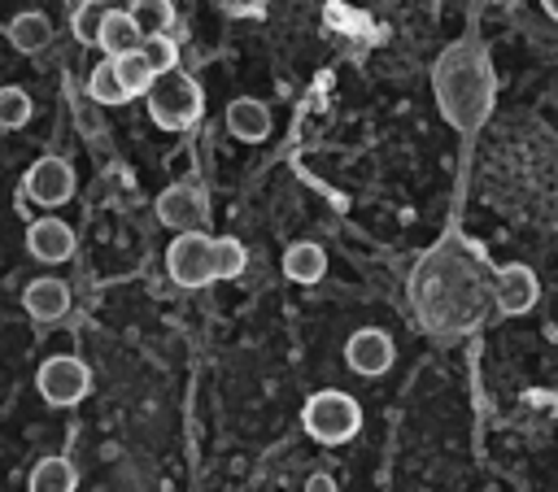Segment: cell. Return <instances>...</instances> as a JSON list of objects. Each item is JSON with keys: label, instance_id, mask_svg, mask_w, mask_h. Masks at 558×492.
<instances>
[{"label": "cell", "instance_id": "1", "mask_svg": "<svg viewBox=\"0 0 558 492\" xmlns=\"http://www.w3.org/2000/svg\"><path fill=\"white\" fill-rule=\"evenodd\" d=\"M144 100H148V118H153L161 131H183L187 122L201 118V87H196V78H187L179 65L166 70V74H157V78L148 83Z\"/></svg>", "mask_w": 558, "mask_h": 492}, {"label": "cell", "instance_id": "2", "mask_svg": "<svg viewBox=\"0 0 558 492\" xmlns=\"http://www.w3.org/2000/svg\"><path fill=\"white\" fill-rule=\"evenodd\" d=\"M301 427H305L318 444H344V440H353L357 427H362V405H357L349 392L323 388V392H314V396L301 405Z\"/></svg>", "mask_w": 558, "mask_h": 492}, {"label": "cell", "instance_id": "3", "mask_svg": "<svg viewBox=\"0 0 558 492\" xmlns=\"http://www.w3.org/2000/svg\"><path fill=\"white\" fill-rule=\"evenodd\" d=\"M209 253H214V239L205 235V226L183 231V235H174V244L166 248V274H170L179 287H205V283L214 279Z\"/></svg>", "mask_w": 558, "mask_h": 492}, {"label": "cell", "instance_id": "4", "mask_svg": "<svg viewBox=\"0 0 558 492\" xmlns=\"http://www.w3.org/2000/svg\"><path fill=\"white\" fill-rule=\"evenodd\" d=\"M35 388H39V396L48 401V405H57V409H70V405H78L83 396H87V388H92V370L78 361V357H48L44 366H39V374H35Z\"/></svg>", "mask_w": 558, "mask_h": 492}, {"label": "cell", "instance_id": "5", "mask_svg": "<svg viewBox=\"0 0 558 492\" xmlns=\"http://www.w3.org/2000/svg\"><path fill=\"white\" fill-rule=\"evenodd\" d=\"M22 187H26V196H31L35 205L57 209V205H65V200L74 196V170H70V161H61V157H39V161L26 170Z\"/></svg>", "mask_w": 558, "mask_h": 492}, {"label": "cell", "instance_id": "6", "mask_svg": "<svg viewBox=\"0 0 558 492\" xmlns=\"http://www.w3.org/2000/svg\"><path fill=\"white\" fill-rule=\"evenodd\" d=\"M392 357H397V353H392V335L379 331V327H362V331H353L349 344H344L349 370H357V374H366V379L384 374V370L392 366Z\"/></svg>", "mask_w": 558, "mask_h": 492}, {"label": "cell", "instance_id": "7", "mask_svg": "<svg viewBox=\"0 0 558 492\" xmlns=\"http://www.w3.org/2000/svg\"><path fill=\"white\" fill-rule=\"evenodd\" d=\"M157 218L166 226H174V231H196V226H205L209 205L192 183H174V187H166L157 196Z\"/></svg>", "mask_w": 558, "mask_h": 492}, {"label": "cell", "instance_id": "8", "mask_svg": "<svg viewBox=\"0 0 558 492\" xmlns=\"http://www.w3.org/2000/svg\"><path fill=\"white\" fill-rule=\"evenodd\" d=\"M26 253H31L35 261H48V266L70 261V257H74V231H70V222H61V218H39V222H31V226H26Z\"/></svg>", "mask_w": 558, "mask_h": 492}, {"label": "cell", "instance_id": "9", "mask_svg": "<svg viewBox=\"0 0 558 492\" xmlns=\"http://www.w3.org/2000/svg\"><path fill=\"white\" fill-rule=\"evenodd\" d=\"M536 296H541V283H536V274L527 266H506L497 274V309L501 313L519 318V313H527L536 305Z\"/></svg>", "mask_w": 558, "mask_h": 492}, {"label": "cell", "instance_id": "10", "mask_svg": "<svg viewBox=\"0 0 558 492\" xmlns=\"http://www.w3.org/2000/svg\"><path fill=\"white\" fill-rule=\"evenodd\" d=\"M22 309H26L35 322H57V318L70 309V287H65L61 279H52V274L31 279V283L22 287Z\"/></svg>", "mask_w": 558, "mask_h": 492}, {"label": "cell", "instance_id": "11", "mask_svg": "<svg viewBox=\"0 0 558 492\" xmlns=\"http://www.w3.org/2000/svg\"><path fill=\"white\" fill-rule=\"evenodd\" d=\"M227 131L244 144H262L270 135V109L253 96H240V100L227 104Z\"/></svg>", "mask_w": 558, "mask_h": 492}, {"label": "cell", "instance_id": "12", "mask_svg": "<svg viewBox=\"0 0 558 492\" xmlns=\"http://www.w3.org/2000/svg\"><path fill=\"white\" fill-rule=\"evenodd\" d=\"M323 270H327V253H323L314 239L288 244V253H283V274H288L292 283H318Z\"/></svg>", "mask_w": 558, "mask_h": 492}, {"label": "cell", "instance_id": "13", "mask_svg": "<svg viewBox=\"0 0 558 492\" xmlns=\"http://www.w3.org/2000/svg\"><path fill=\"white\" fill-rule=\"evenodd\" d=\"M9 44H13L17 52H39V48L52 44V22H48L44 13H35V9L13 13V17H9Z\"/></svg>", "mask_w": 558, "mask_h": 492}, {"label": "cell", "instance_id": "14", "mask_svg": "<svg viewBox=\"0 0 558 492\" xmlns=\"http://www.w3.org/2000/svg\"><path fill=\"white\" fill-rule=\"evenodd\" d=\"M140 26H135V17L126 13V9H109L105 13V22H100V44L96 48H105L109 57H118V52H126V48H140Z\"/></svg>", "mask_w": 558, "mask_h": 492}, {"label": "cell", "instance_id": "15", "mask_svg": "<svg viewBox=\"0 0 558 492\" xmlns=\"http://www.w3.org/2000/svg\"><path fill=\"white\" fill-rule=\"evenodd\" d=\"M26 483H31V492H74L78 488V470L65 457H44V462H35Z\"/></svg>", "mask_w": 558, "mask_h": 492}, {"label": "cell", "instance_id": "16", "mask_svg": "<svg viewBox=\"0 0 558 492\" xmlns=\"http://www.w3.org/2000/svg\"><path fill=\"white\" fill-rule=\"evenodd\" d=\"M113 65H118V78H122V87H126V96H131V100H135V96H144V91H148V83L157 78V70L148 65V57H144L140 48L118 52V57H113Z\"/></svg>", "mask_w": 558, "mask_h": 492}, {"label": "cell", "instance_id": "17", "mask_svg": "<svg viewBox=\"0 0 558 492\" xmlns=\"http://www.w3.org/2000/svg\"><path fill=\"white\" fill-rule=\"evenodd\" d=\"M87 96L100 100V104H126V100H131L126 87H122V78H118L113 57H109V61H96V70L87 74Z\"/></svg>", "mask_w": 558, "mask_h": 492}, {"label": "cell", "instance_id": "18", "mask_svg": "<svg viewBox=\"0 0 558 492\" xmlns=\"http://www.w3.org/2000/svg\"><path fill=\"white\" fill-rule=\"evenodd\" d=\"M209 261H214V279H240V274H244V266H248V253H244V244H240V239L218 235V239H214Z\"/></svg>", "mask_w": 558, "mask_h": 492}, {"label": "cell", "instance_id": "19", "mask_svg": "<svg viewBox=\"0 0 558 492\" xmlns=\"http://www.w3.org/2000/svg\"><path fill=\"white\" fill-rule=\"evenodd\" d=\"M105 13H109L105 0H83V4L74 9V17H70L74 39L87 44V48H96V44H100V22H105Z\"/></svg>", "mask_w": 558, "mask_h": 492}, {"label": "cell", "instance_id": "20", "mask_svg": "<svg viewBox=\"0 0 558 492\" xmlns=\"http://www.w3.org/2000/svg\"><path fill=\"white\" fill-rule=\"evenodd\" d=\"M126 13L135 17V26H140L144 35H153V30H166V26L174 22V9H170V0H131V4H126Z\"/></svg>", "mask_w": 558, "mask_h": 492}, {"label": "cell", "instance_id": "21", "mask_svg": "<svg viewBox=\"0 0 558 492\" xmlns=\"http://www.w3.org/2000/svg\"><path fill=\"white\" fill-rule=\"evenodd\" d=\"M140 52L148 57V65H153L157 74H166V70H174V65H179V48H174V39H170L166 30L140 35Z\"/></svg>", "mask_w": 558, "mask_h": 492}, {"label": "cell", "instance_id": "22", "mask_svg": "<svg viewBox=\"0 0 558 492\" xmlns=\"http://www.w3.org/2000/svg\"><path fill=\"white\" fill-rule=\"evenodd\" d=\"M31 122V96L22 87H0V126L17 131Z\"/></svg>", "mask_w": 558, "mask_h": 492}, {"label": "cell", "instance_id": "23", "mask_svg": "<svg viewBox=\"0 0 558 492\" xmlns=\"http://www.w3.org/2000/svg\"><path fill=\"white\" fill-rule=\"evenodd\" d=\"M305 488H310V492H314V488H318V492H331L336 483H331V475H314V479H310Z\"/></svg>", "mask_w": 558, "mask_h": 492}, {"label": "cell", "instance_id": "24", "mask_svg": "<svg viewBox=\"0 0 558 492\" xmlns=\"http://www.w3.org/2000/svg\"><path fill=\"white\" fill-rule=\"evenodd\" d=\"M541 9H545V13L554 17V22H558V0H541Z\"/></svg>", "mask_w": 558, "mask_h": 492}]
</instances>
